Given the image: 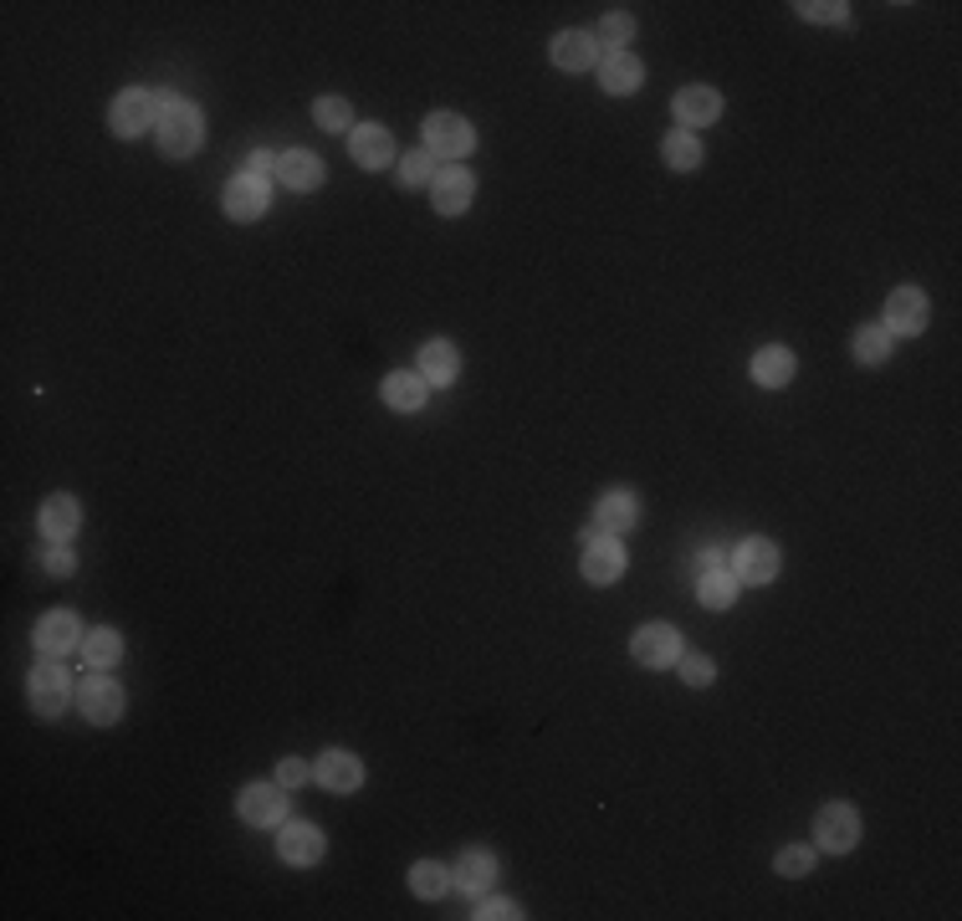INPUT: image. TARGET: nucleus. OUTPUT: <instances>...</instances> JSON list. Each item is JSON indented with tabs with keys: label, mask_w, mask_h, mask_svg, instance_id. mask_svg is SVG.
<instances>
[{
	"label": "nucleus",
	"mask_w": 962,
	"mask_h": 921,
	"mask_svg": "<svg viewBox=\"0 0 962 921\" xmlns=\"http://www.w3.org/2000/svg\"><path fill=\"white\" fill-rule=\"evenodd\" d=\"M267 211V185H256L252 174H236L226 185V215H236V221H256V215Z\"/></svg>",
	"instance_id": "5701e85b"
},
{
	"label": "nucleus",
	"mask_w": 962,
	"mask_h": 921,
	"mask_svg": "<svg viewBox=\"0 0 962 921\" xmlns=\"http://www.w3.org/2000/svg\"><path fill=\"white\" fill-rule=\"evenodd\" d=\"M886 354H891V334H886L881 323L860 328V334H856V359H860V364H881Z\"/></svg>",
	"instance_id": "2f4dec72"
},
{
	"label": "nucleus",
	"mask_w": 962,
	"mask_h": 921,
	"mask_svg": "<svg viewBox=\"0 0 962 921\" xmlns=\"http://www.w3.org/2000/svg\"><path fill=\"white\" fill-rule=\"evenodd\" d=\"M620 574H625V548L610 543L600 528H589L584 533V579L589 584H615Z\"/></svg>",
	"instance_id": "f03ea898"
},
{
	"label": "nucleus",
	"mask_w": 962,
	"mask_h": 921,
	"mask_svg": "<svg viewBox=\"0 0 962 921\" xmlns=\"http://www.w3.org/2000/svg\"><path fill=\"white\" fill-rule=\"evenodd\" d=\"M676 671H682L686 686H712V661H707V655H686Z\"/></svg>",
	"instance_id": "58836bf2"
},
{
	"label": "nucleus",
	"mask_w": 962,
	"mask_h": 921,
	"mask_svg": "<svg viewBox=\"0 0 962 921\" xmlns=\"http://www.w3.org/2000/svg\"><path fill=\"white\" fill-rule=\"evenodd\" d=\"M348 154L359 164H369V170H385V164L395 160V139H389L379 123H359V129L348 134Z\"/></svg>",
	"instance_id": "2eb2a0df"
},
{
	"label": "nucleus",
	"mask_w": 962,
	"mask_h": 921,
	"mask_svg": "<svg viewBox=\"0 0 962 921\" xmlns=\"http://www.w3.org/2000/svg\"><path fill=\"white\" fill-rule=\"evenodd\" d=\"M78 641H82V620L72 610L41 614V625H37V651L41 655H62V651H72Z\"/></svg>",
	"instance_id": "ddd939ff"
},
{
	"label": "nucleus",
	"mask_w": 962,
	"mask_h": 921,
	"mask_svg": "<svg viewBox=\"0 0 962 921\" xmlns=\"http://www.w3.org/2000/svg\"><path fill=\"white\" fill-rule=\"evenodd\" d=\"M456 369H461V354H456L446 338L420 348V379H426V385H451Z\"/></svg>",
	"instance_id": "a878e982"
},
{
	"label": "nucleus",
	"mask_w": 962,
	"mask_h": 921,
	"mask_svg": "<svg viewBox=\"0 0 962 921\" xmlns=\"http://www.w3.org/2000/svg\"><path fill=\"white\" fill-rule=\"evenodd\" d=\"M410 891L426 896V901H441V896L451 891V870H446L441 860H420V866L410 870Z\"/></svg>",
	"instance_id": "c85d7f7f"
},
{
	"label": "nucleus",
	"mask_w": 962,
	"mask_h": 921,
	"mask_svg": "<svg viewBox=\"0 0 962 921\" xmlns=\"http://www.w3.org/2000/svg\"><path fill=\"white\" fill-rule=\"evenodd\" d=\"M72 702V682L68 671L52 666V661H41V666H31V707L41 712V717H57V712Z\"/></svg>",
	"instance_id": "20e7f679"
},
{
	"label": "nucleus",
	"mask_w": 962,
	"mask_h": 921,
	"mask_svg": "<svg viewBox=\"0 0 962 921\" xmlns=\"http://www.w3.org/2000/svg\"><path fill=\"white\" fill-rule=\"evenodd\" d=\"M549 57H553V68H563V72H584V68H594V37L589 31H559Z\"/></svg>",
	"instance_id": "aec40b11"
},
{
	"label": "nucleus",
	"mask_w": 962,
	"mask_h": 921,
	"mask_svg": "<svg viewBox=\"0 0 962 921\" xmlns=\"http://www.w3.org/2000/svg\"><path fill=\"white\" fill-rule=\"evenodd\" d=\"M47 574H72V553H68V548H52V553H47Z\"/></svg>",
	"instance_id": "79ce46f5"
},
{
	"label": "nucleus",
	"mask_w": 962,
	"mask_h": 921,
	"mask_svg": "<svg viewBox=\"0 0 962 921\" xmlns=\"http://www.w3.org/2000/svg\"><path fill=\"white\" fill-rule=\"evenodd\" d=\"M277 850H282L287 866H318L323 850H328V840H323L318 825H303V819H297V825H287L277 835Z\"/></svg>",
	"instance_id": "f8f14e48"
},
{
	"label": "nucleus",
	"mask_w": 962,
	"mask_h": 921,
	"mask_svg": "<svg viewBox=\"0 0 962 921\" xmlns=\"http://www.w3.org/2000/svg\"><path fill=\"white\" fill-rule=\"evenodd\" d=\"M240 819L256 829H277L287 819V794L277 784H252L240 788Z\"/></svg>",
	"instance_id": "6e6552de"
},
{
	"label": "nucleus",
	"mask_w": 962,
	"mask_h": 921,
	"mask_svg": "<svg viewBox=\"0 0 962 921\" xmlns=\"http://www.w3.org/2000/svg\"><path fill=\"white\" fill-rule=\"evenodd\" d=\"M778 548L768 543V538H748V543L737 548V559H733V574L737 584H774L778 579Z\"/></svg>",
	"instance_id": "423d86ee"
},
{
	"label": "nucleus",
	"mask_w": 962,
	"mask_h": 921,
	"mask_svg": "<svg viewBox=\"0 0 962 921\" xmlns=\"http://www.w3.org/2000/svg\"><path fill=\"white\" fill-rule=\"evenodd\" d=\"M154 103H160V149L170 154V160H185V154H195L205 139V119L195 103H180L174 93H154Z\"/></svg>",
	"instance_id": "f257e3e1"
},
{
	"label": "nucleus",
	"mask_w": 962,
	"mask_h": 921,
	"mask_svg": "<svg viewBox=\"0 0 962 921\" xmlns=\"http://www.w3.org/2000/svg\"><path fill=\"white\" fill-rule=\"evenodd\" d=\"M671 113L682 119V129H702V123H717L722 98L712 88H682V93L671 98Z\"/></svg>",
	"instance_id": "4468645a"
},
{
	"label": "nucleus",
	"mask_w": 962,
	"mask_h": 921,
	"mask_svg": "<svg viewBox=\"0 0 962 921\" xmlns=\"http://www.w3.org/2000/svg\"><path fill=\"white\" fill-rule=\"evenodd\" d=\"M246 174H252L256 185H267L272 174H282V160H277V154H272V149H256L252 160H246Z\"/></svg>",
	"instance_id": "4c0bfd02"
},
{
	"label": "nucleus",
	"mask_w": 962,
	"mask_h": 921,
	"mask_svg": "<svg viewBox=\"0 0 962 921\" xmlns=\"http://www.w3.org/2000/svg\"><path fill=\"white\" fill-rule=\"evenodd\" d=\"M641 78H645L641 57H630V52H610V57H604V68H600L604 93L625 98V93H635V88H641Z\"/></svg>",
	"instance_id": "4be33fe9"
},
{
	"label": "nucleus",
	"mask_w": 962,
	"mask_h": 921,
	"mask_svg": "<svg viewBox=\"0 0 962 921\" xmlns=\"http://www.w3.org/2000/svg\"><path fill=\"white\" fill-rule=\"evenodd\" d=\"M737 574H727V569H712V574H702V584H696V600L707 604V610H727V604L737 600Z\"/></svg>",
	"instance_id": "cd10ccee"
},
{
	"label": "nucleus",
	"mask_w": 962,
	"mask_h": 921,
	"mask_svg": "<svg viewBox=\"0 0 962 921\" xmlns=\"http://www.w3.org/2000/svg\"><path fill=\"white\" fill-rule=\"evenodd\" d=\"M712 569H722V553H717V548H707V553H696V574H712Z\"/></svg>",
	"instance_id": "37998d69"
},
{
	"label": "nucleus",
	"mask_w": 962,
	"mask_h": 921,
	"mask_svg": "<svg viewBox=\"0 0 962 921\" xmlns=\"http://www.w3.org/2000/svg\"><path fill=\"white\" fill-rule=\"evenodd\" d=\"M492 881H497V860L487 850H467L461 860H456V870H451V886H461L467 896H481Z\"/></svg>",
	"instance_id": "412c9836"
},
{
	"label": "nucleus",
	"mask_w": 962,
	"mask_h": 921,
	"mask_svg": "<svg viewBox=\"0 0 962 921\" xmlns=\"http://www.w3.org/2000/svg\"><path fill=\"white\" fill-rule=\"evenodd\" d=\"M318 123H323V129H334V134H354V108H348L344 98H323V103H318Z\"/></svg>",
	"instance_id": "72a5a7b5"
},
{
	"label": "nucleus",
	"mask_w": 962,
	"mask_h": 921,
	"mask_svg": "<svg viewBox=\"0 0 962 921\" xmlns=\"http://www.w3.org/2000/svg\"><path fill=\"white\" fill-rule=\"evenodd\" d=\"M82 655H88V666L93 671H108V666H119L123 641L113 635V630H93V635H82Z\"/></svg>",
	"instance_id": "c756f323"
},
{
	"label": "nucleus",
	"mask_w": 962,
	"mask_h": 921,
	"mask_svg": "<svg viewBox=\"0 0 962 921\" xmlns=\"http://www.w3.org/2000/svg\"><path fill=\"white\" fill-rule=\"evenodd\" d=\"M471 195H477V185H471L467 170H441L436 174V185H430V201H436V211L441 215H461L471 205Z\"/></svg>",
	"instance_id": "dca6fc26"
},
{
	"label": "nucleus",
	"mask_w": 962,
	"mask_h": 921,
	"mask_svg": "<svg viewBox=\"0 0 962 921\" xmlns=\"http://www.w3.org/2000/svg\"><path fill=\"white\" fill-rule=\"evenodd\" d=\"M630 651H635V661H641L645 671H661V666H676V661H682V641H676V630H671V625L635 630Z\"/></svg>",
	"instance_id": "0eeeda50"
},
{
	"label": "nucleus",
	"mask_w": 962,
	"mask_h": 921,
	"mask_svg": "<svg viewBox=\"0 0 962 921\" xmlns=\"http://www.w3.org/2000/svg\"><path fill=\"white\" fill-rule=\"evenodd\" d=\"M78 522H82V508L72 502L68 492H57L41 502V538H52V543H68L72 533H78Z\"/></svg>",
	"instance_id": "f3484780"
},
{
	"label": "nucleus",
	"mask_w": 962,
	"mask_h": 921,
	"mask_svg": "<svg viewBox=\"0 0 962 921\" xmlns=\"http://www.w3.org/2000/svg\"><path fill=\"white\" fill-rule=\"evenodd\" d=\"M778 870H784V876H809V870H815V850H809V845H784V850H778Z\"/></svg>",
	"instance_id": "f704fd0d"
},
{
	"label": "nucleus",
	"mask_w": 962,
	"mask_h": 921,
	"mask_svg": "<svg viewBox=\"0 0 962 921\" xmlns=\"http://www.w3.org/2000/svg\"><path fill=\"white\" fill-rule=\"evenodd\" d=\"M799 11L809 16V21H845V16H850V6H835V0H815V6H809V0H804Z\"/></svg>",
	"instance_id": "a19ab883"
},
{
	"label": "nucleus",
	"mask_w": 962,
	"mask_h": 921,
	"mask_svg": "<svg viewBox=\"0 0 962 921\" xmlns=\"http://www.w3.org/2000/svg\"><path fill=\"white\" fill-rule=\"evenodd\" d=\"M471 917H477V921H508V917H522V911L512 907L508 896H487V901L477 896V911H471Z\"/></svg>",
	"instance_id": "e433bc0d"
},
{
	"label": "nucleus",
	"mask_w": 962,
	"mask_h": 921,
	"mask_svg": "<svg viewBox=\"0 0 962 921\" xmlns=\"http://www.w3.org/2000/svg\"><path fill=\"white\" fill-rule=\"evenodd\" d=\"M78 707L88 722H98V727H108V722H119L123 717V686L119 682H108L103 671H98L93 682H82L78 686Z\"/></svg>",
	"instance_id": "7ed1b4c3"
},
{
	"label": "nucleus",
	"mask_w": 962,
	"mask_h": 921,
	"mask_svg": "<svg viewBox=\"0 0 962 921\" xmlns=\"http://www.w3.org/2000/svg\"><path fill=\"white\" fill-rule=\"evenodd\" d=\"M594 528L600 533H625V528H635V518H641V502H635V492H625V487H615V492L600 497V508H594Z\"/></svg>",
	"instance_id": "6ab92c4d"
},
{
	"label": "nucleus",
	"mask_w": 962,
	"mask_h": 921,
	"mask_svg": "<svg viewBox=\"0 0 962 921\" xmlns=\"http://www.w3.org/2000/svg\"><path fill=\"white\" fill-rule=\"evenodd\" d=\"M400 185H436V160H430V149H415V154H405L400 160Z\"/></svg>",
	"instance_id": "473e14b6"
},
{
	"label": "nucleus",
	"mask_w": 962,
	"mask_h": 921,
	"mask_svg": "<svg viewBox=\"0 0 962 921\" xmlns=\"http://www.w3.org/2000/svg\"><path fill=\"white\" fill-rule=\"evenodd\" d=\"M308 778H313L308 763H297V758H282L277 763V784L282 788H297V784H308Z\"/></svg>",
	"instance_id": "ea45409f"
},
{
	"label": "nucleus",
	"mask_w": 962,
	"mask_h": 921,
	"mask_svg": "<svg viewBox=\"0 0 962 921\" xmlns=\"http://www.w3.org/2000/svg\"><path fill=\"white\" fill-rule=\"evenodd\" d=\"M753 379L763 389H784L794 379V354L789 348H763L758 359H753Z\"/></svg>",
	"instance_id": "bb28decb"
},
{
	"label": "nucleus",
	"mask_w": 962,
	"mask_h": 921,
	"mask_svg": "<svg viewBox=\"0 0 962 921\" xmlns=\"http://www.w3.org/2000/svg\"><path fill=\"white\" fill-rule=\"evenodd\" d=\"M287 190H318L323 185V160L308 154V149H287L282 154V174H277Z\"/></svg>",
	"instance_id": "b1692460"
},
{
	"label": "nucleus",
	"mask_w": 962,
	"mask_h": 921,
	"mask_svg": "<svg viewBox=\"0 0 962 921\" xmlns=\"http://www.w3.org/2000/svg\"><path fill=\"white\" fill-rule=\"evenodd\" d=\"M922 328H927V297H922V287H896L891 303H886V334L911 338V334H922Z\"/></svg>",
	"instance_id": "9b49d317"
},
{
	"label": "nucleus",
	"mask_w": 962,
	"mask_h": 921,
	"mask_svg": "<svg viewBox=\"0 0 962 921\" xmlns=\"http://www.w3.org/2000/svg\"><path fill=\"white\" fill-rule=\"evenodd\" d=\"M154 93H144V88H129V93H119V103H113V113H108V123H113V134L119 139H139L154 123Z\"/></svg>",
	"instance_id": "9d476101"
},
{
	"label": "nucleus",
	"mask_w": 962,
	"mask_h": 921,
	"mask_svg": "<svg viewBox=\"0 0 962 921\" xmlns=\"http://www.w3.org/2000/svg\"><path fill=\"white\" fill-rule=\"evenodd\" d=\"M313 778H318L323 788H334V794H354V788L364 784V763L348 758V753H323Z\"/></svg>",
	"instance_id": "a211bd4d"
},
{
	"label": "nucleus",
	"mask_w": 962,
	"mask_h": 921,
	"mask_svg": "<svg viewBox=\"0 0 962 921\" xmlns=\"http://www.w3.org/2000/svg\"><path fill=\"white\" fill-rule=\"evenodd\" d=\"M815 829H819V845H825V850L845 855V850H856V840H860V815L850 804H825Z\"/></svg>",
	"instance_id": "1a4fd4ad"
},
{
	"label": "nucleus",
	"mask_w": 962,
	"mask_h": 921,
	"mask_svg": "<svg viewBox=\"0 0 962 921\" xmlns=\"http://www.w3.org/2000/svg\"><path fill=\"white\" fill-rule=\"evenodd\" d=\"M635 37V21H630V16H604V27H600V41L604 47H610V52H620V47H625V41Z\"/></svg>",
	"instance_id": "c9c22d12"
},
{
	"label": "nucleus",
	"mask_w": 962,
	"mask_h": 921,
	"mask_svg": "<svg viewBox=\"0 0 962 921\" xmlns=\"http://www.w3.org/2000/svg\"><path fill=\"white\" fill-rule=\"evenodd\" d=\"M379 395H385L389 410H420L426 405V379L410 375V369H395V375H385Z\"/></svg>",
	"instance_id": "393cba45"
},
{
	"label": "nucleus",
	"mask_w": 962,
	"mask_h": 921,
	"mask_svg": "<svg viewBox=\"0 0 962 921\" xmlns=\"http://www.w3.org/2000/svg\"><path fill=\"white\" fill-rule=\"evenodd\" d=\"M661 154H666L671 170L686 174V170H696V164H702V139L686 134V129H682V134H666V149H661Z\"/></svg>",
	"instance_id": "7c9ffc66"
},
{
	"label": "nucleus",
	"mask_w": 962,
	"mask_h": 921,
	"mask_svg": "<svg viewBox=\"0 0 962 921\" xmlns=\"http://www.w3.org/2000/svg\"><path fill=\"white\" fill-rule=\"evenodd\" d=\"M426 144L436 149V154H451V160H461V154H471V149H477V134H471V123L461 119V113H430V119H426Z\"/></svg>",
	"instance_id": "39448f33"
}]
</instances>
